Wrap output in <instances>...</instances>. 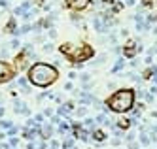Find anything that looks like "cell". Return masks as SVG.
Instances as JSON below:
<instances>
[{
  "label": "cell",
  "instance_id": "6da1fadb",
  "mask_svg": "<svg viewBox=\"0 0 157 149\" xmlns=\"http://www.w3.org/2000/svg\"><path fill=\"white\" fill-rule=\"evenodd\" d=\"M57 68L45 62H36L28 68V81L36 87H47L57 81Z\"/></svg>",
  "mask_w": 157,
  "mask_h": 149
},
{
  "label": "cell",
  "instance_id": "7a4b0ae2",
  "mask_svg": "<svg viewBox=\"0 0 157 149\" xmlns=\"http://www.w3.org/2000/svg\"><path fill=\"white\" fill-rule=\"evenodd\" d=\"M133 106H135V91L133 89H119L106 100L104 111L125 113L129 109H133Z\"/></svg>",
  "mask_w": 157,
  "mask_h": 149
},
{
  "label": "cell",
  "instance_id": "3957f363",
  "mask_svg": "<svg viewBox=\"0 0 157 149\" xmlns=\"http://www.w3.org/2000/svg\"><path fill=\"white\" fill-rule=\"evenodd\" d=\"M59 51L63 55H66L68 59L74 64H81L83 60L91 59L93 57V49L89 45H74V44H63L59 47Z\"/></svg>",
  "mask_w": 157,
  "mask_h": 149
},
{
  "label": "cell",
  "instance_id": "277c9868",
  "mask_svg": "<svg viewBox=\"0 0 157 149\" xmlns=\"http://www.w3.org/2000/svg\"><path fill=\"white\" fill-rule=\"evenodd\" d=\"M12 68L8 66V64L4 62V60H0V83H4V81H9V77H12Z\"/></svg>",
  "mask_w": 157,
  "mask_h": 149
},
{
  "label": "cell",
  "instance_id": "5b68a950",
  "mask_svg": "<svg viewBox=\"0 0 157 149\" xmlns=\"http://www.w3.org/2000/svg\"><path fill=\"white\" fill-rule=\"evenodd\" d=\"M32 9H34V8H32V2H23L21 6H17V8L14 9V13H15V15H21V17H25V15H27L28 11H32Z\"/></svg>",
  "mask_w": 157,
  "mask_h": 149
},
{
  "label": "cell",
  "instance_id": "8992f818",
  "mask_svg": "<svg viewBox=\"0 0 157 149\" xmlns=\"http://www.w3.org/2000/svg\"><path fill=\"white\" fill-rule=\"evenodd\" d=\"M66 6L72 9H85L89 6V0H66Z\"/></svg>",
  "mask_w": 157,
  "mask_h": 149
},
{
  "label": "cell",
  "instance_id": "52a82bcc",
  "mask_svg": "<svg viewBox=\"0 0 157 149\" xmlns=\"http://www.w3.org/2000/svg\"><path fill=\"white\" fill-rule=\"evenodd\" d=\"M28 59H30V57H25V55H21V57H17V59H15V66H17V70H25V68L28 66Z\"/></svg>",
  "mask_w": 157,
  "mask_h": 149
},
{
  "label": "cell",
  "instance_id": "ba28073f",
  "mask_svg": "<svg viewBox=\"0 0 157 149\" xmlns=\"http://www.w3.org/2000/svg\"><path fill=\"white\" fill-rule=\"evenodd\" d=\"M138 49H142V47H136V45L133 44V42H131V44L125 47V57H127V59H133V57L136 55V51H138Z\"/></svg>",
  "mask_w": 157,
  "mask_h": 149
},
{
  "label": "cell",
  "instance_id": "9c48e42d",
  "mask_svg": "<svg viewBox=\"0 0 157 149\" xmlns=\"http://www.w3.org/2000/svg\"><path fill=\"white\" fill-rule=\"evenodd\" d=\"M51 134H53V127H51V125H44V127L40 128V138H44V140L51 138Z\"/></svg>",
  "mask_w": 157,
  "mask_h": 149
},
{
  "label": "cell",
  "instance_id": "30bf717a",
  "mask_svg": "<svg viewBox=\"0 0 157 149\" xmlns=\"http://www.w3.org/2000/svg\"><path fill=\"white\" fill-rule=\"evenodd\" d=\"M19 87H21V91L23 93H30V87L27 85V79H25V77H19Z\"/></svg>",
  "mask_w": 157,
  "mask_h": 149
},
{
  "label": "cell",
  "instance_id": "8fae6325",
  "mask_svg": "<svg viewBox=\"0 0 157 149\" xmlns=\"http://www.w3.org/2000/svg\"><path fill=\"white\" fill-rule=\"evenodd\" d=\"M93 138H95L97 142H104V138H106V136H104L102 130H95V132H93Z\"/></svg>",
  "mask_w": 157,
  "mask_h": 149
},
{
  "label": "cell",
  "instance_id": "7c38bea8",
  "mask_svg": "<svg viewBox=\"0 0 157 149\" xmlns=\"http://www.w3.org/2000/svg\"><path fill=\"white\" fill-rule=\"evenodd\" d=\"M123 66H125V60H123V59H117L116 60V66H114V72H119Z\"/></svg>",
  "mask_w": 157,
  "mask_h": 149
},
{
  "label": "cell",
  "instance_id": "4fadbf2b",
  "mask_svg": "<svg viewBox=\"0 0 157 149\" xmlns=\"http://www.w3.org/2000/svg\"><path fill=\"white\" fill-rule=\"evenodd\" d=\"M140 142H142V145H148L150 144V136L146 134L144 130H142V134H140Z\"/></svg>",
  "mask_w": 157,
  "mask_h": 149
},
{
  "label": "cell",
  "instance_id": "5bb4252c",
  "mask_svg": "<svg viewBox=\"0 0 157 149\" xmlns=\"http://www.w3.org/2000/svg\"><path fill=\"white\" fill-rule=\"evenodd\" d=\"M51 51H53V44H51V42H45L44 44V53H51Z\"/></svg>",
  "mask_w": 157,
  "mask_h": 149
},
{
  "label": "cell",
  "instance_id": "9a60e30c",
  "mask_svg": "<svg viewBox=\"0 0 157 149\" xmlns=\"http://www.w3.org/2000/svg\"><path fill=\"white\" fill-rule=\"evenodd\" d=\"M0 127L4 128V130H9V128H12V121H4V119H2V121H0Z\"/></svg>",
  "mask_w": 157,
  "mask_h": 149
},
{
  "label": "cell",
  "instance_id": "2e32d148",
  "mask_svg": "<svg viewBox=\"0 0 157 149\" xmlns=\"http://www.w3.org/2000/svg\"><path fill=\"white\" fill-rule=\"evenodd\" d=\"M68 128H70V125H68V121H63V123H61V127H59V130H61V132H66Z\"/></svg>",
  "mask_w": 157,
  "mask_h": 149
},
{
  "label": "cell",
  "instance_id": "e0dca14e",
  "mask_svg": "<svg viewBox=\"0 0 157 149\" xmlns=\"http://www.w3.org/2000/svg\"><path fill=\"white\" fill-rule=\"evenodd\" d=\"M72 147V138H68V140L63 142V149H70Z\"/></svg>",
  "mask_w": 157,
  "mask_h": 149
},
{
  "label": "cell",
  "instance_id": "ac0fdd59",
  "mask_svg": "<svg viewBox=\"0 0 157 149\" xmlns=\"http://www.w3.org/2000/svg\"><path fill=\"white\" fill-rule=\"evenodd\" d=\"M85 113H87V109H85V108H78V109H76V115H78V117H83Z\"/></svg>",
  "mask_w": 157,
  "mask_h": 149
},
{
  "label": "cell",
  "instance_id": "d6986e66",
  "mask_svg": "<svg viewBox=\"0 0 157 149\" xmlns=\"http://www.w3.org/2000/svg\"><path fill=\"white\" fill-rule=\"evenodd\" d=\"M85 127H87V128H93V127H95V121H93L91 117H87V119H85Z\"/></svg>",
  "mask_w": 157,
  "mask_h": 149
},
{
  "label": "cell",
  "instance_id": "ffe728a7",
  "mask_svg": "<svg viewBox=\"0 0 157 149\" xmlns=\"http://www.w3.org/2000/svg\"><path fill=\"white\" fill-rule=\"evenodd\" d=\"M104 60H106V55H99V57H97V60H95V64H102Z\"/></svg>",
  "mask_w": 157,
  "mask_h": 149
},
{
  "label": "cell",
  "instance_id": "44dd1931",
  "mask_svg": "<svg viewBox=\"0 0 157 149\" xmlns=\"http://www.w3.org/2000/svg\"><path fill=\"white\" fill-rule=\"evenodd\" d=\"M80 79H81L83 83H89V74H81V76H80Z\"/></svg>",
  "mask_w": 157,
  "mask_h": 149
},
{
  "label": "cell",
  "instance_id": "7402d4cb",
  "mask_svg": "<svg viewBox=\"0 0 157 149\" xmlns=\"http://www.w3.org/2000/svg\"><path fill=\"white\" fill-rule=\"evenodd\" d=\"M0 6H2V8H8V6H9V0H0Z\"/></svg>",
  "mask_w": 157,
  "mask_h": 149
},
{
  "label": "cell",
  "instance_id": "603a6c76",
  "mask_svg": "<svg viewBox=\"0 0 157 149\" xmlns=\"http://www.w3.org/2000/svg\"><path fill=\"white\" fill-rule=\"evenodd\" d=\"M59 113H61V115H66V113H68V109L63 106V108H59Z\"/></svg>",
  "mask_w": 157,
  "mask_h": 149
},
{
  "label": "cell",
  "instance_id": "cb8c5ba5",
  "mask_svg": "<svg viewBox=\"0 0 157 149\" xmlns=\"http://www.w3.org/2000/svg\"><path fill=\"white\" fill-rule=\"evenodd\" d=\"M136 96H138V98H144V96H146V91H138V93H136Z\"/></svg>",
  "mask_w": 157,
  "mask_h": 149
},
{
  "label": "cell",
  "instance_id": "d4e9b609",
  "mask_svg": "<svg viewBox=\"0 0 157 149\" xmlns=\"http://www.w3.org/2000/svg\"><path fill=\"white\" fill-rule=\"evenodd\" d=\"M47 34H49V38H55V36H57V32H55V28H51V30L47 32Z\"/></svg>",
  "mask_w": 157,
  "mask_h": 149
},
{
  "label": "cell",
  "instance_id": "484cf974",
  "mask_svg": "<svg viewBox=\"0 0 157 149\" xmlns=\"http://www.w3.org/2000/svg\"><path fill=\"white\" fill-rule=\"evenodd\" d=\"M17 142H19L17 138H12V140H9V144H12V145H14V147H15V145H17Z\"/></svg>",
  "mask_w": 157,
  "mask_h": 149
},
{
  "label": "cell",
  "instance_id": "4316f807",
  "mask_svg": "<svg viewBox=\"0 0 157 149\" xmlns=\"http://www.w3.org/2000/svg\"><path fill=\"white\" fill-rule=\"evenodd\" d=\"M12 47H19V40H12Z\"/></svg>",
  "mask_w": 157,
  "mask_h": 149
},
{
  "label": "cell",
  "instance_id": "83f0119b",
  "mask_svg": "<svg viewBox=\"0 0 157 149\" xmlns=\"http://www.w3.org/2000/svg\"><path fill=\"white\" fill-rule=\"evenodd\" d=\"M34 119H36V123H42V121H44V117H42V115H36Z\"/></svg>",
  "mask_w": 157,
  "mask_h": 149
},
{
  "label": "cell",
  "instance_id": "f1b7e54d",
  "mask_svg": "<svg viewBox=\"0 0 157 149\" xmlns=\"http://www.w3.org/2000/svg\"><path fill=\"white\" fill-rule=\"evenodd\" d=\"M125 4L127 6H135V0H125Z\"/></svg>",
  "mask_w": 157,
  "mask_h": 149
},
{
  "label": "cell",
  "instance_id": "f546056e",
  "mask_svg": "<svg viewBox=\"0 0 157 149\" xmlns=\"http://www.w3.org/2000/svg\"><path fill=\"white\" fill-rule=\"evenodd\" d=\"M152 95H157V87H152V91H150Z\"/></svg>",
  "mask_w": 157,
  "mask_h": 149
},
{
  "label": "cell",
  "instance_id": "4dcf8cb0",
  "mask_svg": "<svg viewBox=\"0 0 157 149\" xmlns=\"http://www.w3.org/2000/svg\"><path fill=\"white\" fill-rule=\"evenodd\" d=\"M153 34H157V27H155V28H153Z\"/></svg>",
  "mask_w": 157,
  "mask_h": 149
},
{
  "label": "cell",
  "instance_id": "1f68e13d",
  "mask_svg": "<svg viewBox=\"0 0 157 149\" xmlns=\"http://www.w3.org/2000/svg\"><path fill=\"white\" fill-rule=\"evenodd\" d=\"M70 149H72V147H70Z\"/></svg>",
  "mask_w": 157,
  "mask_h": 149
}]
</instances>
